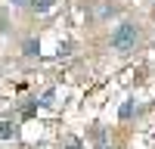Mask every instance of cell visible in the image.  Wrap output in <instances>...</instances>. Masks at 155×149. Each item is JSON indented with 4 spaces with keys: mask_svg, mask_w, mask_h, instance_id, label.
Segmentation results:
<instances>
[{
    "mask_svg": "<svg viewBox=\"0 0 155 149\" xmlns=\"http://www.w3.org/2000/svg\"><path fill=\"white\" fill-rule=\"evenodd\" d=\"M137 47V25L130 22H118V28L112 31V50L118 53H127V50Z\"/></svg>",
    "mask_w": 155,
    "mask_h": 149,
    "instance_id": "cell-1",
    "label": "cell"
},
{
    "mask_svg": "<svg viewBox=\"0 0 155 149\" xmlns=\"http://www.w3.org/2000/svg\"><path fill=\"white\" fill-rule=\"evenodd\" d=\"M34 12H47V9H53L56 6V0H31V3H28Z\"/></svg>",
    "mask_w": 155,
    "mask_h": 149,
    "instance_id": "cell-2",
    "label": "cell"
},
{
    "mask_svg": "<svg viewBox=\"0 0 155 149\" xmlns=\"http://www.w3.org/2000/svg\"><path fill=\"white\" fill-rule=\"evenodd\" d=\"M22 53H25V56H37V53H41V47H37L34 37H28V41L22 44Z\"/></svg>",
    "mask_w": 155,
    "mask_h": 149,
    "instance_id": "cell-3",
    "label": "cell"
},
{
    "mask_svg": "<svg viewBox=\"0 0 155 149\" xmlns=\"http://www.w3.org/2000/svg\"><path fill=\"white\" fill-rule=\"evenodd\" d=\"M12 134H16V124L12 121H0V140H9Z\"/></svg>",
    "mask_w": 155,
    "mask_h": 149,
    "instance_id": "cell-4",
    "label": "cell"
},
{
    "mask_svg": "<svg viewBox=\"0 0 155 149\" xmlns=\"http://www.w3.org/2000/svg\"><path fill=\"white\" fill-rule=\"evenodd\" d=\"M62 143H65V149H84V143H81V137H65V140H62Z\"/></svg>",
    "mask_w": 155,
    "mask_h": 149,
    "instance_id": "cell-5",
    "label": "cell"
},
{
    "mask_svg": "<svg viewBox=\"0 0 155 149\" xmlns=\"http://www.w3.org/2000/svg\"><path fill=\"white\" fill-rule=\"evenodd\" d=\"M53 96H56L53 90H47V93H44V99H41V106H53Z\"/></svg>",
    "mask_w": 155,
    "mask_h": 149,
    "instance_id": "cell-6",
    "label": "cell"
},
{
    "mask_svg": "<svg viewBox=\"0 0 155 149\" xmlns=\"http://www.w3.org/2000/svg\"><path fill=\"white\" fill-rule=\"evenodd\" d=\"M130 112H134V103H124V106H121V118H127Z\"/></svg>",
    "mask_w": 155,
    "mask_h": 149,
    "instance_id": "cell-7",
    "label": "cell"
},
{
    "mask_svg": "<svg viewBox=\"0 0 155 149\" xmlns=\"http://www.w3.org/2000/svg\"><path fill=\"white\" fill-rule=\"evenodd\" d=\"M71 47H74V44H62V47H59V56H68V53H71Z\"/></svg>",
    "mask_w": 155,
    "mask_h": 149,
    "instance_id": "cell-8",
    "label": "cell"
},
{
    "mask_svg": "<svg viewBox=\"0 0 155 149\" xmlns=\"http://www.w3.org/2000/svg\"><path fill=\"white\" fill-rule=\"evenodd\" d=\"M9 3H12V6H28L31 0H9Z\"/></svg>",
    "mask_w": 155,
    "mask_h": 149,
    "instance_id": "cell-9",
    "label": "cell"
}]
</instances>
